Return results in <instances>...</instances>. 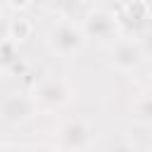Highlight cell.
Returning <instances> with one entry per match:
<instances>
[{
	"label": "cell",
	"instance_id": "6da1fadb",
	"mask_svg": "<svg viewBox=\"0 0 152 152\" xmlns=\"http://www.w3.org/2000/svg\"><path fill=\"white\" fill-rule=\"evenodd\" d=\"M119 17L109 10L102 7H93L83 14L81 19V31L86 33V40H95V43H114V38L119 36Z\"/></svg>",
	"mask_w": 152,
	"mask_h": 152
},
{
	"label": "cell",
	"instance_id": "7a4b0ae2",
	"mask_svg": "<svg viewBox=\"0 0 152 152\" xmlns=\"http://www.w3.org/2000/svg\"><path fill=\"white\" fill-rule=\"evenodd\" d=\"M48 45L55 55H62V57H69V55H76L83 45H86V33L81 31V24L76 21H69V19H62L57 21L50 33H48Z\"/></svg>",
	"mask_w": 152,
	"mask_h": 152
},
{
	"label": "cell",
	"instance_id": "3957f363",
	"mask_svg": "<svg viewBox=\"0 0 152 152\" xmlns=\"http://www.w3.org/2000/svg\"><path fill=\"white\" fill-rule=\"evenodd\" d=\"M145 62V52L140 48L138 38H114L112 52H109V64L116 71H135Z\"/></svg>",
	"mask_w": 152,
	"mask_h": 152
},
{
	"label": "cell",
	"instance_id": "277c9868",
	"mask_svg": "<svg viewBox=\"0 0 152 152\" xmlns=\"http://www.w3.org/2000/svg\"><path fill=\"white\" fill-rule=\"evenodd\" d=\"M38 104L31 95H24V93H12L2 100V107H0V119L7 124V126H21L26 124L33 114H36Z\"/></svg>",
	"mask_w": 152,
	"mask_h": 152
},
{
	"label": "cell",
	"instance_id": "5b68a950",
	"mask_svg": "<svg viewBox=\"0 0 152 152\" xmlns=\"http://www.w3.org/2000/svg\"><path fill=\"white\" fill-rule=\"evenodd\" d=\"M71 97V86L64 81V78H48L43 81L36 93H33V100L36 104L40 107H48V109H59L69 102Z\"/></svg>",
	"mask_w": 152,
	"mask_h": 152
},
{
	"label": "cell",
	"instance_id": "8992f818",
	"mask_svg": "<svg viewBox=\"0 0 152 152\" xmlns=\"http://www.w3.org/2000/svg\"><path fill=\"white\" fill-rule=\"evenodd\" d=\"M119 17V26L126 24L135 36H140L142 31L150 28V19H152V10L147 5V0H128L121 12L116 14Z\"/></svg>",
	"mask_w": 152,
	"mask_h": 152
},
{
	"label": "cell",
	"instance_id": "52a82bcc",
	"mask_svg": "<svg viewBox=\"0 0 152 152\" xmlns=\"http://www.w3.org/2000/svg\"><path fill=\"white\" fill-rule=\"evenodd\" d=\"M93 142V133H90V126L81 119H71L66 121L62 128H59V138H57V145L62 150H86L88 145Z\"/></svg>",
	"mask_w": 152,
	"mask_h": 152
},
{
	"label": "cell",
	"instance_id": "ba28073f",
	"mask_svg": "<svg viewBox=\"0 0 152 152\" xmlns=\"http://www.w3.org/2000/svg\"><path fill=\"white\" fill-rule=\"evenodd\" d=\"M48 5L62 19H69V21H81L83 14L90 10L88 7V0H48Z\"/></svg>",
	"mask_w": 152,
	"mask_h": 152
},
{
	"label": "cell",
	"instance_id": "9c48e42d",
	"mask_svg": "<svg viewBox=\"0 0 152 152\" xmlns=\"http://www.w3.org/2000/svg\"><path fill=\"white\" fill-rule=\"evenodd\" d=\"M31 36H33V24H31L28 17L17 14V17H12V19L7 21V38H10V40H14V43L21 45V43H26Z\"/></svg>",
	"mask_w": 152,
	"mask_h": 152
},
{
	"label": "cell",
	"instance_id": "30bf717a",
	"mask_svg": "<svg viewBox=\"0 0 152 152\" xmlns=\"http://www.w3.org/2000/svg\"><path fill=\"white\" fill-rule=\"evenodd\" d=\"M133 121H138L140 126H152V93H142L133 107H131Z\"/></svg>",
	"mask_w": 152,
	"mask_h": 152
},
{
	"label": "cell",
	"instance_id": "8fae6325",
	"mask_svg": "<svg viewBox=\"0 0 152 152\" xmlns=\"http://www.w3.org/2000/svg\"><path fill=\"white\" fill-rule=\"evenodd\" d=\"M21 59H19V43H14V40H10V38H5V40H0V69H12L14 64H19Z\"/></svg>",
	"mask_w": 152,
	"mask_h": 152
},
{
	"label": "cell",
	"instance_id": "7c38bea8",
	"mask_svg": "<svg viewBox=\"0 0 152 152\" xmlns=\"http://www.w3.org/2000/svg\"><path fill=\"white\" fill-rule=\"evenodd\" d=\"M138 40H140V48H142V52H145V59L152 57V33H150V31H142Z\"/></svg>",
	"mask_w": 152,
	"mask_h": 152
},
{
	"label": "cell",
	"instance_id": "4fadbf2b",
	"mask_svg": "<svg viewBox=\"0 0 152 152\" xmlns=\"http://www.w3.org/2000/svg\"><path fill=\"white\" fill-rule=\"evenodd\" d=\"M31 2H33V0H10V7L17 10V12H24V10L31 7Z\"/></svg>",
	"mask_w": 152,
	"mask_h": 152
},
{
	"label": "cell",
	"instance_id": "5bb4252c",
	"mask_svg": "<svg viewBox=\"0 0 152 152\" xmlns=\"http://www.w3.org/2000/svg\"><path fill=\"white\" fill-rule=\"evenodd\" d=\"M5 38H7V21L0 19V40H5Z\"/></svg>",
	"mask_w": 152,
	"mask_h": 152
},
{
	"label": "cell",
	"instance_id": "9a60e30c",
	"mask_svg": "<svg viewBox=\"0 0 152 152\" xmlns=\"http://www.w3.org/2000/svg\"><path fill=\"white\" fill-rule=\"evenodd\" d=\"M0 147H5V145H2V142H0Z\"/></svg>",
	"mask_w": 152,
	"mask_h": 152
},
{
	"label": "cell",
	"instance_id": "2e32d148",
	"mask_svg": "<svg viewBox=\"0 0 152 152\" xmlns=\"http://www.w3.org/2000/svg\"><path fill=\"white\" fill-rule=\"evenodd\" d=\"M88 2H90V0H88ZM95 2H97V0H95Z\"/></svg>",
	"mask_w": 152,
	"mask_h": 152
},
{
	"label": "cell",
	"instance_id": "e0dca14e",
	"mask_svg": "<svg viewBox=\"0 0 152 152\" xmlns=\"http://www.w3.org/2000/svg\"><path fill=\"white\" fill-rule=\"evenodd\" d=\"M0 71H2V69H0Z\"/></svg>",
	"mask_w": 152,
	"mask_h": 152
}]
</instances>
